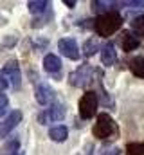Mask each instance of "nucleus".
I'll return each instance as SVG.
<instances>
[{
    "label": "nucleus",
    "instance_id": "f257e3e1",
    "mask_svg": "<svg viewBox=\"0 0 144 155\" xmlns=\"http://www.w3.org/2000/svg\"><path fill=\"white\" fill-rule=\"evenodd\" d=\"M123 25V16L117 11H112L106 15H101L94 20V31L99 36H112L113 33H117Z\"/></svg>",
    "mask_w": 144,
    "mask_h": 155
},
{
    "label": "nucleus",
    "instance_id": "f03ea898",
    "mask_svg": "<svg viewBox=\"0 0 144 155\" xmlns=\"http://www.w3.org/2000/svg\"><path fill=\"white\" fill-rule=\"evenodd\" d=\"M117 132H119V128H117L115 121L112 119V116H108V114H99L97 116V121H96V124L92 128L94 137H97V139H110V137L117 135Z\"/></svg>",
    "mask_w": 144,
    "mask_h": 155
},
{
    "label": "nucleus",
    "instance_id": "7ed1b4c3",
    "mask_svg": "<svg viewBox=\"0 0 144 155\" xmlns=\"http://www.w3.org/2000/svg\"><path fill=\"white\" fill-rule=\"evenodd\" d=\"M94 74H97V71L90 65H81L79 69H76L69 76V83L72 87H77V88H85L88 87L92 81H94Z\"/></svg>",
    "mask_w": 144,
    "mask_h": 155
},
{
    "label": "nucleus",
    "instance_id": "20e7f679",
    "mask_svg": "<svg viewBox=\"0 0 144 155\" xmlns=\"http://www.w3.org/2000/svg\"><path fill=\"white\" fill-rule=\"evenodd\" d=\"M97 105H99L97 94H96L94 90L85 92V94L81 96V99H79V105H77L81 119H90V117L96 116V112H97Z\"/></svg>",
    "mask_w": 144,
    "mask_h": 155
},
{
    "label": "nucleus",
    "instance_id": "39448f33",
    "mask_svg": "<svg viewBox=\"0 0 144 155\" xmlns=\"http://www.w3.org/2000/svg\"><path fill=\"white\" fill-rule=\"evenodd\" d=\"M2 74L7 78L9 85H11L15 90L20 88V85H22V71H20V65H18L16 60L5 61V65H4V69H2Z\"/></svg>",
    "mask_w": 144,
    "mask_h": 155
},
{
    "label": "nucleus",
    "instance_id": "423d86ee",
    "mask_svg": "<svg viewBox=\"0 0 144 155\" xmlns=\"http://www.w3.org/2000/svg\"><path fill=\"white\" fill-rule=\"evenodd\" d=\"M65 114H67L65 107L61 103H54V105H51V108H45L43 112L38 114V121H40V124H49L54 121H61Z\"/></svg>",
    "mask_w": 144,
    "mask_h": 155
},
{
    "label": "nucleus",
    "instance_id": "0eeeda50",
    "mask_svg": "<svg viewBox=\"0 0 144 155\" xmlns=\"http://www.w3.org/2000/svg\"><path fill=\"white\" fill-rule=\"evenodd\" d=\"M34 97L41 107H49L56 103V92L47 83H38L34 88Z\"/></svg>",
    "mask_w": 144,
    "mask_h": 155
},
{
    "label": "nucleus",
    "instance_id": "6e6552de",
    "mask_svg": "<svg viewBox=\"0 0 144 155\" xmlns=\"http://www.w3.org/2000/svg\"><path fill=\"white\" fill-rule=\"evenodd\" d=\"M20 121H22V112L20 110H13V112H9L5 117H2L0 119V139L2 137H7L16 128V124Z\"/></svg>",
    "mask_w": 144,
    "mask_h": 155
},
{
    "label": "nucleus",
    "instance_id": "1a4fd4ad",
    "mask_svg": "<svg viewBox=\"0 0 144 155\" xmlns=\"http://www.w3.org/2000/svg\"><path fill=\"white\" fill-rule=\"evenodd\" d=\"M58 49L65 58L79 60V47H77V41L74 38H61L58 41Z\"/></svg>",
    "mask_w": 144,
    "mask_h": 155
},
{
    "label": "nucleus",
    "instance_id": "9d476101",
    "mask_svg": "<svg viewBox=\"0 0 144 155\" xmlns=\"http://www.w3.org/2000/svg\"><path fill=\"white\" fill-rule=\"evenodd\" d=\"M43 69H45L49 74L60 78V74H61V60H60L56 54H47V56L43 58Z\"/></svg>",
    "mask_w": 144,
    "mask_h": 155
},
{
    "label": "nucleus",
    "instance_id": "9b49d317",
    "mask_svg": "<svg viewBox=\"0 0 144 155\" xmlns=\"http://www.w3.org/2000/svg\"><path fill=\"white\" fill-rule=\"evenodd\" d=\"M115 60H117L115 45H113L112 41H108L106 45L101 49V61H103V65H105V67H110V65H113V63H115Z\"/></svg>",
    "mask_w": 144,
    "mask_h": 155
},
{
    "label": "nucleus",
    "instance_id": "f8f14e48",
    "mask_svg": "<svg viewBox=\"0 0 144 155\" xmlns=\"http://www.w3.org/2000/svg\"><path fill=\"white\" fill-rule=\"evenodd\" d=\"M139 45H141V40H139V36H135L133 33H124V35H123L121 47H123L124 52H132V51H135Z\"/></svg>",
    "mask_w": 144,
    "mask_h": 155
},
{
    "label": "nucleus",
    "instance_id": "ddd939ff",
    "mask_svg": "<svg viewBox=\"0 0 144 155\" xmlns=\"http://www.w3.org/2000/svg\"><path fill=\"white\" fill-rule=\"evenodd\" d=\"M49 137H51V141H54V143H63V141L69 137V128L63 126V124H56V126H52V128L49 130Z\"/></svg>",
    "mask_w": 144,
    "mask_h": 155
},
{
    "label": "nucleus",
    "instance_id": "4468645a",
    "mask_svg": "<svg viewBox=\"0 0 144 155\" xmlns=\"http://www.w3.org/2000/svg\"><path fill=\"white\" fill-rule=\"evenodd\" d=\"M49 2L47 0H29L27 2V9H29V13H33V15H41V13H45V11H49Z\"/></svg>",
    "mask_w": 144,
    "mask_h": 155
},
{
    "label": "nucleus",
    "instance_id": "2eb2a0df",
    "mask_svg": "<svg viewBox=\"0 0 144 155\" xmlns=\"http://www.w3.org/2000/svg\"><path fill=\"white\" fill-rule=\"evenodd\" d=\"M112 5H119L117 2H99V0H94L92 2V9L101 16V15H106V13H112L113 7Z\"/></svg>",
    "mask_w": 144,
    "mask_h": 155
},
{
    "label": "nucleus",
    "instance_id": "dca6fc26",
    "mask_svg": "<svg viewBox=\"0 0 144 155\" xmlns=\"http://www.w3.org/2000/svg\"><path fill=\"white\" fill-rule=\"evenodd\" d=\"M130 71L137 78H144V54L142 56H135L130 61Z\"/></svg>",
    "mask_w": 144,
    "mask_h": 155
},
{
    "label": "nucleus",
    "instance_id": "f3484780",
    "mask_svg": "<svg viewBox=\"0 0 144 155\" xmlns=\"http://www.w3.org/2000/svg\"><path fill=\"white\" fill-rule=\"evenodd\" d=\"M0 155H22L18 139H11L9 143H5V144H4V148H2V153H0Z\"/></svg>",
    "mask_w": 144,
    "mask_h": 155
},
{
    "label": "nucleus",
    "instance_id": "a211bd4d",
    "mask_svg": "<svg viewBox=\"0 0 144 155\" xmlns=\"http://www.w3.org/2000/svg\"><path fill=\"white\" fill-rule=\"evenodd\" d=\"M97 51H99V41H97V38H90V40H87V41H85V47H83V54H85L87 58L94 56Z\"/></svg>",
    "mask_w": 144,
    "mask_h": 155
},
{
    "label": "nucleus",
    "instance_id": "6ab92c4d",
    "mask_svg": "<svg viewBox=\"0 0 144 155\" xmlns=\"http://www.w3.org/2000/svg\"><path fill=\"white\" fill-rule=\"evenodd\" d=\"M132 31H133L135 36L144 38V15L137 16V18H133V22H132Z\"/></svg>",
    "mask_w": 144,
    "mask_h": 155
},
{
    "label": "nucleus",
    "instance_id": "aec40b11",
    "mask_svg": "<svg viewBox=\"0 0 144 155\" xmlns=\"http://www.w3.org/2000/svg\"><path fill=\"white\" fill-rule=\"evenodd\" d=\"M126 155H144V143H128Z\"/></svg>",
    "mask_w": 144,
    "mask_h": 155
},
{
    "label": "nucleus",
    "instance_id": "412c9836",
    "mask_svg": "<svg viewBox=\"0 0 144 155\" xmlns=\"http://www.w3.org/2000/svg\"><path fill=\"white\" fill-rule=\"evenodd\" d=\"M99 155H121V150L117 148V146H112V144H106V146H103L101 148V152Z\"/></svg>",
    "mask_w": 144,
    "mask_h": 155
},
{
    "label": "nucleus",
    "instance_id": "4be33fe9",
    "mask_svg": "<svg viewBox=\"0 0 144 155\" xmlns=\"http://www.w3.org/2000/svg\"><path fill=\"white\" fill-rule=\"evenodd\" d=\"M7 85H9L7 78H5L4 74H2V72H0V94H2V92H4V90L7 88Z\"/></svg>",
    "mask_w": 144,
    "mask_h": 155
},
{
    "label": "nucleus",
    "instance_id": "5701e85b",
    "mask_svg": "<svg viewBox=\"0 0 144 155\" xmlns=\"http://www.w3.org/2000/svg\"><path fill=\"white\" fill-rule=\"evenodd\" d=\"M5 107H7V97L4 94H0V116L5 112Z\"/></svg>",
    "mask_w": 144,
    "mask_h": 155
},
{
    "label": "nucleus",
    "instance_id": "b1692460",
    "mask_svg": "<svg viewBox=\"0 0 144 155\" xmlns=\"http://www.w3.org/2000/svg\"><path fill=\"white\" fill-rule=\"evenodd\" d=\"M65 5H69V7H74V5H76V2H74V0H65Z\"/></svg>",
    "mask_w": 144,
    "mask_h": 155
}]
</instances>
